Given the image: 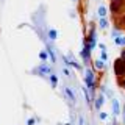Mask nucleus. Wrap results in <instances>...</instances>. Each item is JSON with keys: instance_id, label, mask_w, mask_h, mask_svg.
Segmentation results:
<instances>
[{"instance_id": "1", "label": "nucleus", "mask_w": 125, "mask_h": 125, "mask_svg": "<svg viewBox=\"0 0 125 125\" xmlns=\"http://www.w3.org/2000/svg\"><path fill=\"white\" fill-rule=\"evenodd\" d=\"M84 83L86 88L89 89L92 97H95V91H97V81H95V73L92 69H86L84 70Z\"/></svg>"}, {"instance_id": "2", "label": "nucleus", "mask_w": 125, "mask_h": 125, "mask_svg": "<svg viewBox=\"0 0 125 125\" xmlns=\"http://www.w3.org/2000/svg\"><path fill=\"white\" fill-rule=\"evenodd\" d=\"M114 75L117 78H124L125 77V60L122 56L117 58L114 61Z\"/></svg>"}, {"instance_id": "3", "label": "nucleus", "mask_w": 125, "mask_h": 125, "mask_svg": "<svg viewBox=\"0 0 125 125\" xmlns=\"http://www.w3.org/2000/svg\"><path fill=\"white\" fill-rule=\"evenodd\" d=\"M33 72H34V73H38L39 77H50V75L53 73V69H52V66L45 64V61H44L41 66H38V67L34 69Z\"/></svg>"}, {"instance_id": "4", "label": "nucleus", "mask_w": 125, "mask_h": 125, "mask_svg": "<svg viewBox=\"0 0 125 125\" xmlns=\"http://www.w3.org/2000/svg\"><path fill=\"white\" fill-rule=\"evenodd\" d=\"M88 44L91 45V49H95V45H97V33H95V28L91 25V30H89V34H88Z\"/></svg>"}, {"instance_id": "5", "label": "nucleus", "mask_w": 125, "mask_h": 125, "mask_svg": "<svg viewBox=\"0 0 125 125\" xmlns=\"http://www.w3.org/2000/svg\"><path fill=\"white\" fill-rule=\"evenodd\" d=\"M105 105V94L100 92L99 95L94 97V109H97V111H100V108Z\"/></svg>"}, {"instance_id": "6", "label": "nucleus", "mask_w": 125, "mask_h": 125, "mask_svg": "<svg viewBox=\"0 0 125 125\" xmlns=\"http://www.w3.org/2000/svg\"><path fill=\"white\" fill-rule=\"evenodd\" d=\"M111 113L114 117H119L122 114V109H120V105H119V100L117 99H113L111 100Z\"/></svg>"}, {"instance_id": "7", "label": "nucleus", "mask_w": 125, "mask_h": 125, "mask_svg": "<svg viewBox=\"0 0 125 125\" xmlns=\"http://www.w3.org/2000/svg\"><path fill=\"white\" fill-rule=\"evenodd\" d=\"M64 94H66V97L70 100V103L77 105V94L72 91V88H69V86H64Z\"/></svg>"}, {"instance_id": "8", "label": "nucleus", "mask_w": 125, "mask_h": 125, "mask_svg": "<svg viewBox=\"0 0 125 125\" xmlns=\"http://www.w3.org/2000/svg\"><path fill=\"white\" fill-rule=\"evenodd\" d=\"M62 61L67 66H70V67H75L77 70H81V64H78L75 60H72V56H62Z\"/></svg>"}, {"instance_id": "9", "label": "nucleus", "mask_w": 125, "mask_h": 125, "mask_svg": "<svg viewBox=\"0 0 125 125\" xmlns=\"http://www.w3.org/2000/svg\"><path fill=\"white\" fill-rule=\"evenodd\" d=\"M105 62H106V61H103L102 58L95 60V61H94V67H95V70H103V69H105V66H106Z\"/></svg>"}, {"instance_id": "10", "label": "nucleus", "mask_w": 125, "mask_h": 125, "mask_svg": "<svg viewBox=\"0 0 125 125\" xmlns=\"http://www.w3.org/2000/svg\"><path fill=\"white\" fill-rule=\"evenodd\" d=\"M47 53H49V56H50V60H52V62H56V56H55V50H53V47L50 45V44H47Z\"/></svg>"}, {"instance_id": "11", "label": "nucleus", "mask_w": 125, "mask_h": 125, "mask_svg": "<svg viewBox=\"0 0 125 125\" xmlns=\"http://www.w3.org/2000/svg\"><path fill=\"white\" fill-rule=\"evenodd\" d=\"M47 36H49L50 41H55V39L58 38V31L55 30V28H50L49 31H47Z\"/></svg>"}, {"instance_id": "12", "label": "nucleus", "mask_w": 125, "mask_h": 125, "mask_svg": "<svg viewBox=\"0 0 125 125\" xmlns=\"http://www.w3.org/2000/svg\"><path fill=\"white\" fill-rule=\"evenodd\" d=\"M99 27L102 30H106L108 28V21L105 17H100V21H99Z\"/></svg>"}, {"instance_id": "13", "label": "nucleus", "mask_w": 125, "mask_h": 125, "mask_svg": "<svg viewBox=\"0 0 125 125\" xmlns=\"http://www.w3.org/2000/svg\"><path fill=\"white\" fill-rule=\"evenodd\" d=\"M120 3L122 2H111V11L113 13H117L120 10Z\"/></svg>"}, {"instance_id": "14", "label": "nucleus", "mask_w": 125, "mask_h": 125, "mask_svg": "<svg viewBox=\"0 0 125 125\" xmlns=\"http://www.w3.org/2000/svg\"><path fill=\"white\" fill-rule=\"evenodd\" d=\"M49 78H50V83H52V88H56V84H58V77L55 75V73H52Z\"/></svg>"}, {"instance_id": "15", "label": "nucleus", "mask_w": 125, "mask_h": 125, "mask_svg": "<svg viewBox=\"0 0 125 125\" xmlns=\"http://www.w3.org/2000/svg\"><path fill=\"white\" fill-rule=\"evenodd\" d=\"M114 42H116L117 45H124V47H125V36H122V34H120L119 38L114 39Z\"/></svg>"}, {"instance_id": "16", "label": "nucleus", "mask_w": 125, "mask_h": 125, "mask_svg": "<svg viewBox=\"0 0 125 125\" xmlns=\"http://www.w3.org/2000/svg\"><path fill=\"white\" fill-rule=\"evenodd\" d=\"M97 13H99V16H100V17H105V16H106V8H105V6H100Z\"/></svg>"}, {"instance_id": "17", "label": "nucleus", "mask_w": 125, "mask_h": 125, "mask_svg": "<svg viewBox=\"0 0 125 125\" xmlns=\"http://www.w3.org/2000/svg\"><path fill=\"white\" fill-rule=\"evenodd\" d=\"M39 58H41L42 61H47V58H49V53H47V50H45V52H41V53H39Z\"/></svg>"}, {"instance_id": "18", "label": "nucleus", "mask_w": 125, "mask_h": 125, "mask_svg": "<svg viewBox=\"0 0 125 125\" xmlns=\"http://www.w3.org/2000/svg\"><path fill=\"white\" fill-rule=\"evenodd\" d=\"M117 83H119V86L122 89H125V77L124 78H117Z\"/></svg>"}, {"instance_id": "19", "label": "nucleus", "mask_w": 125, "mask_h": 125, "mask_svg": "<svg viewBox=\"0 0 125 125\" xmlns=\"http://www.w3.org/2000/svg\"><path fill=\"white\" fill-rule=\"evenodd\" d=\"M100 58L103 61H108V55H106V50H102V53H100Z\"/></svg>"}, {"instance_id": "20", "label": "nucleus", "mask_w": 125, "mask_h": 125, "mask_svg": "<svg viewBox=\"0 0 125 125\" xmlns=\"http://www.w3.org/2000/svg\"><path fill=\"white\" fill-rule=\"evenodd\" d=\"M119 36H120V31H119V30H113L111 38H114V39H116V38H119Z\"/></svg>"}, {"instance_id": "21", "label": "nucleus", "mask_w": 125, "mask_h": 125, "mask_svg": "<svg viewBox=\"0 0 125 125\" xmlns=\"http://www.w3.org/2000/svg\"><path fill=\"white\" fill-rule=\"evenodd\" d=\"M34 124H36V117H30L27 120V125H34Z\"/></svg>"}, {"instance_id": "22", "label": "nucleus", "mask_w": 125, "mask_h": 125, "mask_svg": "<svg viewBox=\"0 0 125 125\" xmlns=\"http://www.w3.org/2000/svg\"><path fill=\"white\" fill-rule=\"evenodd\" d=\"M77 125H84V117H83V116H80V117H78V122H77Z\"/></svg>"}, {"instance_id": "23", "label": "nucleus", "mask_w": 125, "mask_h": 125, "mask_svg": "<svg viewBox=\"0 0 125 125\" xmlns=\"http://www.w3.org/2000/svg\"><path fill=\"white\" fill-rule=\"evenodd\" d=\"M99 117H100V120H106L108 114H106V113H102V111H100V116H99Z\"/></svg>"}, {"instance_id": "24", "label": "nucleus", "mask_w": 125, "mask_h": 125, "mask_svg": "<svg viewBox=\"0 0 125 125\" xmlns=\"http://www.w3.org/2000/svg\"><path fill=\"white\" fill-rule=\"evenodd\" d=\"M122 124L125 125V103H124V106H122Z\"/></svg>"}, {"instance_id": "25", "label": "nucleus", "mask_w": 125, "mask_h": 125, "mask_svg": "<svg viewBox=\"0 0 125 125\" xmlns=\"http://www.w3.org/2000/svg\"><path fill=\"white\" fill-rule=\"evenodd\" d=\"M62 72H64V75H66V77H70V70H69L67 67H64V69H62Z\"/></svg>"}, {"instance_id": "26", "label": "nucleus", "mask_w": 125, "mask_h": 125, "mask_svg": "<svg viewBox=\"0 0 125 125\" xmlns=\"http://www.w3.org/2000/svg\"><path fill=\"white\" fill-rule=\"evenodd\" d=\"M99 47H100V50H106V47H105V44H102V42L99 44Z\"/></svg>"}, {"instance_id": "27", "label": "nucleus", "mask_w": 125, "mask_h": 125, "mask_svg": "<svg viewBox=\"0 0 125 125\" xmlns=\"http://www.w3.org/2000/svg\"><path fill=\"white\" fill-rule=\"evenodd\" d=\"M120 56H122V58H124V60H125V49L122 50V52H120Z\"/></svg>"}, {"instance_id": "28", "label": "nucleus", "mask_w": 125, "mask_h": 125, "mask_svg": "<svg viewBox=\"0 0 125 125\" xmlns=\"http://www.w3.org/2000/svg\"><path fill=\"white\" fill-rule=\"evenodd\" d=\"M111 2H122V0H111Z\"/></svg>"}, {"instance_id": "29", "label": "nucleus", "mask_w": 125, "mask_h": 125, "mask_svg": "<svg viewBox=\"0 0 125 125\" xmlns=\"http://www.w3.org/2000/svg\"><path fill=\"white\" fill-rule=\"evenodd\" d=\"M111 125H119V124H117V122H113V124H111Z\"/></svg>"}, {"instance_id": "30", "label": "nucleus", "mask_w": 125, "mask_h": 125, "mask_svg": "<svg viewBox=\"0 0 125 125\" xmlns=\"http://www.w3.org/2000/svg\"><path fill=\"white\" fill-rule=\"evenodd\" d=\"M64 125H72V124H64Z\"/></svg>"}, {"instance_id": "31", "label": "nucleus", "mask_w": 125, "mask_h": 125, "mask_svg": "<svg viewBox=\"0 0 125 125\" xmlns=\"http://www.w3.org/2000/svg\"><path fill=\"white\" fill-rule=\"evenodd\" d=\"M73 2H75V0H73Z\"/></svg>"}, {"instance_id": "32", "label": "nucleus", "mask_w": 125, "mask_h": 125, "mask_svg": "<svg viewBox=\"0 0 125 125\" xmlns=\"http://www.w3.org/2000/svg\"><path fill=\"white\" fill-rule=\"evenodd\" d=\"M88 125H89V124H88Z\"/></svg>"}]
</instances>
